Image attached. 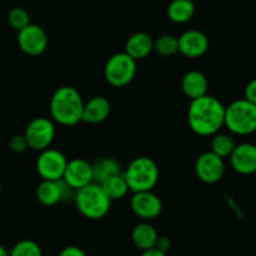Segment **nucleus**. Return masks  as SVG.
<instances>
[{"instance_id": "nucleus-6", "label": "nucleus", "mask_w": 256, "mask_h": 256, "mask_svg": "<svg viewBox=\"0 0 256 256\" xmlns=\"http://www.w3.org/2000/svg\"><path fill=\"white\" fill-rule=\"evenodd\" d=\"M136 74V62L126 52H118L108 59L104 68L106 82L114 88L126 86Z\"/></svg>"}, {"instance_id": "nucleus-29", "label": "nucleus", "mask_w": 256, "mask_h": 256, "mask_svg": "<svg viewBox=\"0 0 256 256\" xmlns=\"http://www.w3.org/2000/svg\"><path fill=\"white\" fill-rule=\"evenodd\" d=\"M59 256H88V255L86 252H85L82 249H80V248L70 245V246L64 248V249L59 252Z\"/></svg>"}, {"instance_id": "nucleus-11", "label": "nucleus", "mask_w": 256, "mask_h": 256, "mask_svg": "<svg viewBox=\"0 0 256 256\" xmlns=\"http://www.w3.org/2000/svg\"><path fill=\"white\" fill-rule=\"evenodd\" d=\"M75 190H72L64 180H42L36 188V199L44 206H54L62 200L72 198Z\"/></svg>"}, {"instance_id": "nucleus-12", "label": "nucleus", "mask_w": 256, "mask_h": 256, "mask_svg": "<svg viewBox=\"0 0 256 256\" xmlns=\"http://www.w3.org/2000/svg\"><path fill=\"white\" fill-rule=\"evenodd\" d=\"M130 206L132 212L142 220L156 219L162 212V202L160 198L152 192H134Z\"/></svg>"}, {"instance_id": "nucleus-5", "label": "nucleus", "mask_w": 256, "mask_h": 256, "mask_svg": "<svg viewBox=\"0 0 256 256\" xmlns=\"http://www.w3.org/2000/svg\"><path fill=\"white\" fill-rule=\"evenodd\" d=\"M225 126L230 132L246 136L256 132V105L238 99L225 106Z\"/></svg>"}, {"instance_id": "nucleus-30", "label": "nucleus", "mask_w": 256, "mask_h": 256, "mask_svg": "<svg viewBox=\"0 0 256 256\" xmlns=\"http://www.w3.org/2000/svg\"><path fill=\"white\" fill-rule=\"evenodd\" d=\"M170 248H172V242H170L169 238L166 236H159V239H158L156 242V245H155V249L160 250V252H166L170 250Z\"/></svg>"}, {"instance_id": "nucleus-19", "label": "nucleus", "mask_w": 256, "mask_h": 256, "mask_svg": "<svg viewBox=\"0 0 256 256\" xmlns=\"http://www.w3.org/2000/svg\"><path fill=\"white\" fill-rule=\"evenodd\" d=\"M158 239H159V234L156 229L149 222H140L132 229V240L135 246L142 252L154 249Z\"/></svg>"}, {"instance_id": "nucleus-27", "label": "nucleus", "mask_w": 256, "mask_h": 256, "mask_svg": "<svg viewBox=\"0 0 256 256\" xmlns=\"http://www.w3.org/2000/svg\"><path fill=\"white\" fill-rule=\"evenodd\" d=\"M9 148L12 152H16V154L24 152L28 149V144L24 135H15V136H12L9 142Z\"/></svg>"}, {"instance_id": "nucleus-34", "label": "nucleus", "mask_w": 256, "mask_h": 256, "mask_svg": "<svg viewBox=\"0 0 256 256\" xmlns=\"http://www.w3.org/2000/svg\"><path fill=\"white\" fill-rule=\"evenodd\" d=\"M192 2H194V0H192Z\"/></svg>"}, {"instance_id": "nucleus-14", "label": "nucleus", "mask_w": 256, "mask_h": 256, "mask_svg": "<svg viewBox=\"0 0 256 256\" xmlns=\"http://www.w3.org/2000/svg\"><path fill=\"white\" fill-rule=\"evenodd\" d=\"M230 165L240 175H252L256 172V145L242 142L235 146L229 156Z\"/></svg>"}, {"instance_id": "nucleus-7", "label": "nucleus", "mask_w": 256, "mask_h": 256, "mask_svg": "<svg viewBox=\"0 0 256 256\" xmlns=\"http://www.w3.org/2000/svg\"><path fill=\"white\" fill-rule=\"evenodd\" d=\"M28 148L35 152H44L49 149L55 138L54 122L48 118H35L28 124L24 132Z\"/></svg>"}, {"instance_id": "nucleus-32", "label": "nucleus", "mask_w": 256, "mask_h": 256, "mask_svg": "<svg viewBox=\"0 0 256 256\" xmlns=\"http://www.w3.org/2000/svg\"><path fill=\"white\" fill-rule=\"evenodd\" d=\"M0 256H10L9 250L5 246H2V245H0Z\"/></svg>"}, {"instance_id": "nucleus-33", "label": "nucleus", "mask_w": 256, "mask_h": 256, "mask_svg": "<svg viewBox=\"0 0 256 256\" xmlns=\"http://www.w3.org/2000/svg\"><path fill=\"white\" fill-rule=\"evenodd\" d=\"M0 192H2V182H0Z\"/></svg>"}, {"instance_id": "nucleus-1", "label": "nucleus", "mask_w": 256, "mask_h": 256, "mask_svg": "<svg viewBox=\"0 0 256 256\" xmlns=\"http://www.w3.org/2000/svg\"><path fill=\"white\" fill-rule=\"evenodd\" d=\"M225 106L218 98L204 95L192 100L188 109V124L199 136H214L224 126Z\"/></svg>"}, {"instance_id": "nucleus-18", "label": "nucleus", "mask_w": 256, "mask_h": 256, "mask_svg": "<svg viewBox=\"0 0 256 256\" xmlns=\"http://www.w3.org/2000/svg\"><path fill=\"white\" fill-rule=\"evenodd\" d=\"M208 79L202 72L192 70L182 76V89L190 100L199 99L208 94Z\"/></svg>"}, {"instance_id": "nucleus-4", "label": "nucleus", "mask_w": 256, "mask_h": 256, "mask_svg": "<svg viewBox=\"0 0 256 256\" xmlns=\"http://www.w3.org/2000/svg\"><path fill=\"white\" fill-rule=\"evenodd\" d=\"M74 200L80 214L90 220L102 219L112 206L109 198L105 195L100 185L95 182L75 192Z\"/></svg>"}, {"instance_id": "nucleus-31", "label": "nucleus", "mask_w": 256, "mask_h": 256, "mask_svg": "<svg viewBox=\"0 0 256 256\" xmlns=\"http://www.w3.org/2000/svg\"><path fill=\"white\" fill-rule=\"evenodd\" d=\"M140 256H168L166 252H160V250L158 249H150V250H146V252H142V255Z\"/></svg>"}, {"instance_id": "nucleus-15", "label": "nucleus", "mask_w": 256, "mask_h": 256, "mask_svg": "<svg viewBox=\"0 0 256 256\" xmlns=\"http://www.w3.org/2000/svg\"><path fill=\"white\" fill-rule=\"evenodd\" d=\"M179 52L189 59H198L206 54L209 39L200 30H186L178 38Z\"/></svg>"}, {"instance_id": "nucleus-23", "label": "nucleus", "mask_w": 256, "mask_h": 256, "mask_svg": "<svg viewBox=\"0 0 256 256\" xmlns=\"http://www.w3.org/2000/svg\"><path fill=\"white\" fill-rule=\"evenodd\" d=\"M210 146H212L210 152L216 154L222 159H225V158H229L232 155V150L236 146V142H235L234 138L232 135L224 134V132H218V134L212 136Z\"/></svg>"}, {"instance_id": "nucleus-28", "label": "nucleus", "mask_w": 256, "mask_h": 256, "mask_svg": "<svg viewBox=\"0 0 256 256\" xmlns=\"http://www.w3.org/2000/svg\"><path fill=\"white\" fill-rule=\"evenodd\" d=\"M244 99L248 100L252 104L256 105V78L250 80L246 84L244 90Z\"/></svg>"}, {"instance_id": "nucleus-17", "label": "nucleus", "mask_w": 256, "mask_h": 256, "mask_svg": "<svg viewBox=\"0 0 256 256\" xmlns=\"http://www.w3.org/2000/svg\"><path fill=\"white\" fill-rule=\"evenodd\" d=\"M152 50H154V40L149 34L142 32L132 34L125 44V52L135 62L148 58Z\"/></svg>"}, {"instance_id": "nucleus-24", "label": "nucleus", "mask_w": 256, "mask_h": 256, "mask_svg": "<svg viewBox=\"0 0 256 256\" xmlns=\"http://www.w3.org/2000/svg\"><path fill=\"white\" fill-rule=\"evenodd\" d=\"M154 50L162 56H172L179 52L178 38L170 34L160 35L156 40H154Z\"/></svg>"}, {"instance_id": "nucleus-16", "label": "nucleus", "mask_w": 256, "mask_h": 256, "mask_svg": "<svg viewBox=\"0 0 256 256\" xmlns=\"http://www.w3.org/2000/svg\"><path fill=\"white\" fill-rule=\"evenodd\" d=\"M112 112L109 100L104 96H94L84 102L82 122L89 124H99L105 122Z\"/></svg>"}, {"instance_id": "nucleus-21", "label": "nucleus", "mask_w": 256, "mask_h": 256, "mask_svg": "<svg viewBox=\"0 0 256 256\" xmlns=\"http://www.w3.org/2000/svg\"><path fill=\"white\" fill-rule=\"evenodd\" d=\"M195 12V5L192 0H172L168 5L166 14L172 22L176 24L188 22Z\"/></svg>"}, {"instance_id": "nucleus-13", "label": "nucleus", "mask_w": 256, "mask_h": 256, "mask_svg": "<svg viewBox=\"0 0 256 256\" xmlns=\"http://www.w3.org/2000/svg\"><path fill=\"white\" fill-rule=\"evenodd\" d=\"M62 180L75 192L94 182L92 162H88L86 160L80 159V158L69 160L65 168Z\"/></svg>"}, {"instance_id": "nucleus-2", "label": "nucleus", "mask_w": 256, "mask_h": 256, "mask_svg": "<svg viewBox=\"0 0 256 256\" xmlns=\"http://www.w3.org/2000/svg\"><path fill=\"white\" fill-rule=\"evenodd\" d=\"M84 100L75 88L62 86L50 99V115L55 122L64 126H74L82 119Z\"/></svg>"}, {"instance_id": "nucleus-9", "label": "nucleus", "mask_w": 256, "mask_h": 256, "mask_svg": "<svg viewBox=\"0 0 256 256\" xmlns=\"http://www.w3.org/2000/svg\"><path fill=\"white\" fill-rule=\"evenodd\" d=\"M18 45L24 54L39 56L48 49V35L39 25L30 24L18 32Z\"/></svg>"}, {"instance_id": "nucleus-8", "label": "nucleus", "mask_w": 256, "mask_h": 256, "mask_svg": "<svg viewBox=\"0 0 256 256\" xmlns=\"http://www.w3.org/2000/svg\"><path fill=\"white\" fill-rule=\"evenodd\" d=\"M66 164L68 159L62 152L49 148L44 152H40L39 158L36 160L38 174L42 180L58 182L64 176Z\"/></svg>"}, {"instance_id": "nucleus-20", "label": "nucleus", "mask_w": 256, "mask_h": 256, "mask_svg": "<svg viewBox=\"0 0 256 256\" xmlns=\"http://www.w3.org/2000/svg\"><path fill=\"white\" fill-rule=\"evenodd\" d=\"M92 182L102 184L105 180L122 174V166L114 158H100L92 164Z\"/></svg>"}, {"instance_id": "nucleus-3", "label": "nucleus", "mask_w": 256, "mask_h": 256, "mask_svg": "<svg viewBox=\"0 0 256 256\" xmlns=\"http://www.w3.org/2000/svg\"><path fill=\"white\" fill-rule=\"evenodd\" d=\"M122 176L130 192H152L159 180V168L152 158L139 156L128 165Z\"/></svg>"}, {"instance_id": "nucleus-25", "label": "nucleus", "mask_w": 256, "mask_h": 256, "mask_svg": "<svg viewBox=\"0 0 256 256\" xmlns=\"http://www.w3.org/2000/svg\"><path fill=\"white\" fill-rule=\"evenodd\" d=\"M8 22L16 32H20L24 28H26L28 25L32 24L29 12L24 8L20 6H14L9 10V12H8Z\"/></svg>"}, {"instance_id": "nucleus-22", "label": "nucleus", "mask_w": 256, "mask_h": 256, "mask_svg": "<svg viewBox=\"0 0 256 256\" xmlns=\"http://www.w3.org/2000/svg\"><path fill=\"white\" fill-rule=\"evenodd\" d=\"M99 185L112 202H115V200L122 199L129 192V188H128V184L122 174L110 178V179L105 180Z\"/></svg>"}, {"instance_id": "nucleus-26", "label": "nucleus", "mask_w": 256, "mask_h": 256, "mask_svg": "<svg viewBox=\"0 0 256 256\" xmlns=\"http://www.w3.org/2000/svg\"><path fill=\"white\" fill-rule=\"evenodd\" d=\"M10 256H42L39 244L29 239L20 240L9 250Z\"/></svg>"}, {"instance_id": "nucleus-10", "label": "nucleus", "mask_w": 256, "mask_h": 256, "mask_svg": "<svg viewBox=\"0 0 256 256\" xmlns=\"http://www.w3.org/2000/svg\"><path fill=\"white\" fill-rule=\"evenodd\" d=\"M195 172L200 182L205 184L219 182L225 174L224 159L212 152H202L195 162Z\"/></svg>"}]
</instances>
